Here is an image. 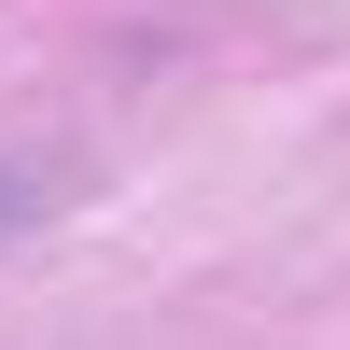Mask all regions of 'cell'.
<instances>
[{
	"label": "cell",
	"mask_w": 350,
	"mask_h": 350,
	"mask_svg": "<svg viewBox=\"0 0 350 350\" xmlns=\"http://www.w3.org/2000/svg\"><path fill=\"white\" fill-rule=\"evenodd\" d=\"M28 211H56V168H0V224H28Z\"/></svg>",
	"instance_id": "cell-1"
}]
</instances>
